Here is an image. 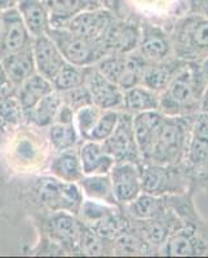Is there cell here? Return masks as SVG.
I'll list each match as a JSON object with an SVG mask.
<instances>
[{"mask_svg":"<svg viewBox=\"0 0 208 258\" xmlns=\"http://www.w3.org/2000/svg\"><path fill=\"white\" fill-rule=\"evenodd\" d=\"M78 147L53 154L47 173L64 182L78 183L84 177Z\"/></svg>","mask_w":208,"mask_h":258,"instance_id":"20","label":"cell"},{"mask_svg":"<svg viewBox=\"0 0 208 258\" xmlns=\"http://www.w3.org/2000/svg\"><path fill=\"white\" fill-rule=\"evenodd\" d=\"M60 93H61L62 102L65 105H68L69 107H71L74 111H78V110L84 107V106H88L93 103L92 102V97L89 94V91L87 89V87L84 84L69 89V91L60 92Z\"/></svg>","mask_w":208,"mask_h":258,"instance_id":"37","label":"cell"},{"mask_svg":"<svg viewBox=\"0 0 208 258\" xmlns=\"http://www.w3.org/2000/svg\"><path fill=\"white\" fill-rule=\"evenodd\" d=\"M186 9L188 13L208 17V0H186Z\"/></svg>","mask_w":208,"mask_h":258,"instance_id":"39","label":"cell"},{"mask_svg":"<svg viewBox=\"0 0 208 258\" xmlns=\"http://www.w3.org/2000/svg\"><path fill=\"white\" fill-rule=\"evenodd\" d=\"M124 213L135 220H152L167 216L168 208L166 195H152L141 192L133 202L123 207Z\"/></svg>","mask_w":208,"mask_h":258,"instance_id":"22","label":"cell"},{"mask_svg":"<svg viewBox=\"0 0 208 258\" xmlns=\"http://www.w3.org/2000/svg\"><path fill=\"white\" fill-rule=\"evenodd\" d=\"M101 112L102 109H100L98 106L96 105H88L84 106L82 109H79L78 111H75V124L76 129H78V133H79L80 138L83 141L88 140L89 135H91L92 129L96 125L98 117L101 116Z\"/></svg>","mask_w":208,"mask_h":258,"instance_id":"35","label":"cell"},{"mask_svg":"<svg viewBox=\"0 0 208 258\" xmlns=\"http://www.w3.org/2000/svg\"><path fill=\"white\" fill-rule=\"evenodd\" d=\"M114 255H149L154 254L150 246L140 235L129 226L126 216V223L113 239Z\"/></svg>","mask_w":208,"mask_h":258,"instance_id":"29","label":"cell"},{"mask_svg":"<svg viewBox=\"0 0 208 258\" xmlns=\"http://www.w3.org/2000/svg\"><path fill=\"white\" fill-rule=\"evenodd\" d=\"M61 105V93L57 91L50 92L49 94L43 97L32 109L25 112V123L47 129L50 124L55 123V117Z\"/></svg>","mask_w":208,"mask_h":258,"instance_id":"26","label":"cell"},{"mask_svg":"<svg viewBox=\"0 0 208 258\" xmlns=\"http://www.w3.org/2000/svg\"><path fill=\"white\" fill-rule=\"evenodd\" d=\"M25 123V114L16 93L0 96V128L4 133Z\"/></svg>","mask_w":208,"mask_h":258,"instance_id":"31","label":"cell"},{"mask_svg":"<svg viewBox=\"0 0 208 258\" xmlns=\"http://www.w3.org/2000/svg\"><path fill=\"white\" fill-rule=\"evenodd\" d=\"M2 136H3V132H2V128H0V138H2Z\"/></svg>","mask_w":208,"mask_h":258,"instance_id":"43","label":"cell"},{"mask_svg":"<svg viewBox=\"0 0 208 258\" xmlns=\"http://www.w3.org/2000/svg\"><path fill=\"white\" fill-rule=\"evenodd\" d=\"M142 192L152 195L182 194L186 190V177L177 165H162L141 160L137 164Z\"/></svg>","mask_w":208,"mask_h":258,"instance_id":"8","label":"cell"},{"mask_svg":"<svg viewBox=\"0 0 208 258\" xmlns=\"http://www.w3.org/2000/svg\"><path fill=\"white\" fill-rule=\"evenodd\" d=\"M52 156L47 129L22 123L0 138V168L6 173H47Z\"/></svg>","mask_w":208,"mask_h":258,"instance_id":"2","label":"cell"},{"mask_svg":"<svg viewBox=\"0 0 208 258\" xmlns=\"http://www.w3.org/2000/svg\"><path fill=\"white\" fill-rule=\"evenodd\" d=\"M133 115L129 112L120 111L119 120L113 133L106 138L102 144L103 150L115 160V163L131 161L138 164L141 161L140 151L136 144L133 132Z\"/></svg>","mask_w":208,"mask_h":258,"instance_id":"9","label":"cell"},{"mask_svg":"<svg viewBox=\"0 0 208 258\" xmlns=\"http://www.w3.org/2000/svg\"><path fill=\"white\" fill-rule=\"evenodd\" d=\"M17 2H18V0H17Z\"/></svg>","mask_w":208,"mask_h":258,"instance_id":"45","label":"cell"},{"mask_svg":"<svg viewBox=\"0 0 208 258\" xmlns=\"http://www.w3.org/2000/svg\"><path fill=\"white\" fill-rule=\"evenodd\" d=\"M78 185L87 199L106 203L110 206H118L109 174H84V177L78 182Z\"/></svg>","mask_w":208,"mask_h":258,"instance_id":"28","label":"cell"},{"mask_svg":"<svg viewBox=\"0 0 208 258\" xmlns=\"http://www.w3.org/2000/svg\"><path fill=\"white\" fill-rule=\"evenodd\" d=\"M53 88L57 92L69 91L71 88L84 84V68L66 62L52 82Z\"/></svg>","mask_w":208,"mask_h":258,"instance_id":"34","label":"cell"},{"mask_svg":"<svg viewBox=\"0 0 208 258\" xmlns=\"http://www.w3.org/2000/svg\"><path fill=\"white\" fill-rule=\"evenodd\" d=\"M0 36H2V13H0Z\"/></svg>","mask_w":208,"mask_h":258,"instance_id":"42","label":"cell"},{"mask_svg":"<svg viewBox=\"0 0 208 258\" xmlns=\"http://www.w3.org/2000/svg\"><path fill=\"white\" fill-rule=\"evenodd\" d=\"M141 22L135 18L115 16L103 39L106 53H131L137 49L140 40Z\"/></svg>","mask_w":208,"mask_h":258,"instance_id":"13","label":"cell"},{"mask_svg":"<svg viewBox=\"0 0 208 258\" xmlns=\"http://www.w3.org/2000/svg\"><path fill=\"white\" fill-rule=\"evenodd\" d=\"M136 50L147 63L163 61L173 56L170 34L162 26L147 21L141 22L140 40Z\"/></svg>","mask_w":208,"mask_h":258,"instance_id":"12","label":"cell"},{"mask_svg":"<svg viewBox=\"0 0 208 258\" xmlns=\"http://www.w3.org/2000/svg\"><path fill=\"white\" fill-rule=\"evenodd\" d=\"M0 62L3 64L7 77L15 85L16 89L27 78L36 73L35 62H34V56H32V45L26 49L20 50V52L11 53V54L2 57Z\"/></svg>","mask_w":208,"mask_h":258,"instance_id":"24","label":"cell"},{"mask_svg":"<svg viewBox=\"0 0 208 258\" xmlns=\"http://www.w3.org/2000/svg\"><path fill=\"white\" fill-rule=\"evenodd\" d=\"M32 56L35 62L36 73L40 74L41 77H44L50 83L66 64V59L60 52L59 47L47 34L32 38Z\"/></svg>","mask_w":208,"mask_h":258,"instance_id":"16","label":"cell"},{"mask_svg":"<svg viewBox=\"0 0 208 258\" xmlns=\"http://www.w3.org/2000/svg\"><path fill=\"white\" fill-rule=\"evenodd\" d=\"M16 8L32 38L47 34L50 18L43 0H18Z\"/></svg>","mask_w":208,"mask_h":258,"instance_id":"23","label":"cell"},{"mask_svg":"<svg viewBox=\"0 0 208 258\" xmlns=\"http://www.w3.org/2000/svg\"><path fill=\"white\" fill-rule=\"evenodd\" d=\"M185 62L186 61H182V59L172 56L163 61L147 63L141 84L157 93H161L167 88V85L179 73L180 69L184 66Z\"/></svg>","mask_w":208,"mask_h":258,"instance_id":"19","label":"cell"},{"mask_svg":"<svg viewBox=\"0 0 208 258\" xmlns=\"http://www.w3.org/2000/svg\"><path fill=\"white\" fill-rule=\"evenodd\" d=\"M84 85L89 91L93 105L102 110L123 109V89L105 78L96 66L84 68Z\"/></svg>","mask_w":208,"mask_h":258,"instance_id":"11","label":"cell"},{"mask_svg":"<svg viewBox=\"0 0 208 258\" xmlns=\"http://www.w3.org/2000/svg\"><path fill=\"white\" fill-rule=\"evenodd\" d=\"M146 66L147 62L138 54L137 50L127 53L123 73H122V77L118 82V85L123 91H126V89L132 88L135 85L141 84Z\"/></svg>","mask_w":208,"mask_h":258,"instance_id":"33","label":"cell"},{"mask_svg":"<svg viewBox=\"0 0 208 258\" xmlns=\"http://www.w3.org/2000/svg\"><path fill=\"white\" fill-rule=\"evenodd\" d=\"M38 234L49 239L65 255H80L84 223L76 214L65 211L52 212L44 217L32 221Z\"/></svg>","mask_w":208,"mask_h":258,"instance_id":"6","label":"cell"},{"mask_svg":"<svg viewBox=\"0 0 208 258\" xmlns=\"http://www.w3.org/2000/svg\"><path fill=\"white\" fill-rule=\"evenodd\" d=\"M47 35L59 47L66 62L79 68L93 66L106 54L103 44L80 36L65 27H52Z\"/></svg>","mask_w":208,"mask_h":258,"instance_id":"7","label":"cell"},{"mask_svg":"<svg viewBox=\"0 0 208 258\" xmlns=\"http://www.w3.org/2000/svg\"><path fill=\"white\" fill-rule=\"evenodd\" d=\"M115 12L109 7L87 9L74 16L62 27L84 36L92 41L103 44L106 32L115 18Z\"/></svg>","mask_w":208,"mask_h":258,"instance_id":"10","label":"cell"},{"mask_svg":"<svg viewBox=\"0 0 208 258\" xmlns=\"http://www.w3.org/2000/svg\"><path fill=\"white\" fill-rule=\"evenodd\" d=\"M84 195L78 183L48 173L0 176V216L9 221L29 217L35 221L57 211L78 216Z\"/></svg>","mask_w":208,"mask_h":258,"instance_id":"1","label":"cell"},{"mask_svg":"<svg viewBox=\"0 0 208 258\" xmlns=\"http://www.w3.org/2000/svg\"><path fill=\"white\" fill-rule=\"evenodd\" d=\"M195 116L164 115L151 150L144 161L162 165L180 164L188 155Z\"/></svg>","mask_w":208,"mask_h":258,"instance_id":"4","label":"cell"},{"mask_svg":"<svg viewBox=\"0 0 208 258\" xmlns=\"http://www.w3.org/2000/svg\"><path fill=\"white\" fill-rule=\"evenodd\" d=\"M17 89L15 88V85L11 83V80L7 77L6 71H4L3 64L0 62V96H7V94L16 93Z\"/></svg>","mask_w":208,"mask_h":258,"instance_id":"40","label":"cell"},{"mask_svg":"<svg viewBox=\"0 0 208 258\" xmlns=\"http://www.w3.org/2000/svg\"><path fill=\"white\" fill-rule=\"evenodd\" d=\"M164 114L159 110L140 112L133 115V132H135L136 144L140 151L141 160H145L151 150L155 136L163 123Z\"/></svg>","mask_w":208,"mask_h":258,"instance_id":"17","label":"cell"},{"mask_svg":"<svg viewBox=\"0 0 208 258\" xmlns=\"http://www.w3.org/2000/svg\"><path fill=\"white\" fill-rule=\"evenodd\" d=\"M208 82L198 62H185L167 88L159 93V111L167 116H195Z\"/></svg>","mask_w":208,"mask_h":258,"instance_id":"3","label":"cell"},{"mask_svg":"<svg viewBox=\"0 0 208 258\" xmlns=\"http://www.w3.org/2000/svg\"><path fill=\"white\" fill-rule=\"evenodd\" d=\"M50 18V26L62 27L78 13L87 9L109 7L108 0H43Z\"/></svg>","mask_w":208,"mask_h":258,"instance_id":"18","label":"cell"},{"mask_svg":"<svg viewBox=\"0 0 208 258\" xmlns=\"http://www.w3.org/2000/svg\"><path fill=\"white\" fill-rule=\"evenodd\" d=\"M122 110H102L96 125L92 129L88 140L96 142H103L117 126Z\"/></svg>","mask_w":208,"mask_h":258,"instance_id":"36","label":"cell"},{"mask_svg":"<svg viewBox=\"0 0 208 258\" xmlns=\"http://www.w3.org/2000/svg\"><path fill=\"white\" fill-rule=\"evenodd\" d=\"M16 6H17V0H0V13L16 8Z\"/></svg>","mask_w":208,"mask_h":258,"instance_id":"41","label":"cell"},{"mask_svg":"<svg viewBox=\"0 0 208 258\" xmlns=\"http://www.w3.org/2000/svg\"><path fill=\"white\" fill-rule=\"evenodd\" d=\"M109 176L112 179L114 198L119 207L129 204L142 192L140 173L136 163L131 161L115 163Z\"/></svg>","mask_w":208,"mask_h":258,"instance_id":"15","label":"cell"},{"mask_svg":"<svg viewBox=\"0 0 208 258\" xmlns=\"http://www.w3.org/2000/svg\"><path fill=\"white\" fill-rule=\"evenodd\" d=\"M75 120V111H74L71 107H69L68 105H65L62 102V105L60 106L59 111H57L56 117H55V123L60 124H74Z\"/></svg>","mask_w":208,"mask_h":258,"instance_id":"38","label":"cell"},{"mask_svg":"<svg viewBox=\"0 0 208 258\" xmlns=\"http://www.w3.org/2000/svg\"><path fill=\"white\" fill-rule=\"evenodd\" d=\"M80 255H114L113 240L84 225L82 241H80Z\"/></svg>","mask_w":208,"mask_h":258,"instance_id":"32","label":"cell"},{"mask_svg":"<svg viewBox=\"0 0 208 258\" xmlns=\"http://www.w3.org/2000/svg\"><path fill=\"white\" fill-rule=\"evenodd\" d=\"M78 151L84 174H109L115 164V160L103 150L101 142L85 140L80 142Z\"/></svg>","mask_w":208,"mask_h":258,"instance_id":"21","label":"cell"},{"mask_svg":"<svg viewBox=\"0 0 208 258\" xmlns=\"http://www.w3.org/2000/svg\"><path fill=\"white\" fill-rule=\"evenodd\" d=\"M32 36L25 26L17 8L2 13V36H0V58L11 53L20 52L31 47Z\"/></svg>","mask_w":208,"mask_h":258,"instance_id":"14","label":"cell"},{"mask_svg":"<svg viewBox=\"0 0 208 258\" xmlns=\"http://www.w3.org/2000/svg\"><path fill=\"white\" fill-rule=\"evenodd\" d=\"M47 137L53 154L75 149L83 141L75 124H50L47 128Z\"/></svg>","mask_w":208,"mask_h":258,"instance_id":"30","label":"cell"},{"mask_svg":"<svg viewBox=\"0 0 208 258\" xmlns=\"http://www.w3.org/2000/svg\"><path fill=\"white\" fill-rule=\"evenodd\" d=\"M53 91H55V88H53L52 83L45 79L44 77H41L40 74L35 73L18 87L17 91H16V96H17L25 114L30 109H32L43 97H45Z\"/></svg>","mask_w":208,"mask_h":258,"instance_id":"25","label":"cell"},{"mask_svg":"<svg viewBox=\"0 0 208 258\" xmlns=\"http://www.w3.org/2000/svg\"><path fill=\"white\" fill-rule=\"evenodd\" d=\"M123 111L131 115L159 110V93L138 84L123 91Z\"/></svg>","mask_w":208,"mask_h":258,"instance_id":"27","label":"cell"},{"mask_svg":"<svg viewBox=\"0 0 208 258\" xmlns=\"http://www.w3.org/2000/svg\"><path fill=\"white\" fill-rule=\"evenodd\" d=\"M173 56L186 62L208 59V17L186 13L177 18L170 32Z\"/></svg>","mask_w":208,"mask_h":258,"instance_id":"5","label":"cell"},{"mask_svg":"<svg viewBox=\"0 0 208 258\" xmlns=\"http://www.w3.org/2000/svg\"><path fill=\"white\" fill-rule=\"evenodd\" d=\"M108 2H109V6H110V3H112V0H108Z\"/></svg>","mask_w":208,"mask_h":258,"instance_id":"44","label":"cell"}]
</instances>
